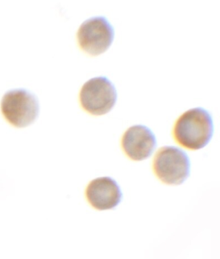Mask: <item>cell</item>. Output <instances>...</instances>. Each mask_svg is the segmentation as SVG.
<instances>
[{
  "mask_svg": "<svg viewBox=\"0 0 220 259\" xmlns=\"http://www.w3.org/2000/svg\"><path fill=\"white\" fill-rule=\"evenodd\" d=\"M1 109L7 121L17 128H24L35 121L40 113L39 99L24 89H13L2 98Z\"/></svg>",
  "mask_w": 220,
  "mask_h": 259,
  "instance_id": "7a4b0ae2",
  "label": "cell"
},
{
  "mask_svg": "<svg viewBox=\"0 0 220 259\" xmlns=\"http://www.w3.org/2000/svg\"><path fill=\"white\" fill-rule=\"evenodd\" d=\"M211 114L202 107L184 112L175 122L173 136L177 143L188 149L198 150L209 144L214 134Z\"/></svg>",
  "mask_w": 220,
  "mask_h": 259,
  "instance_id": "6da1fadb",
  "label": "cell"
},
{
  "mask_svg": "<svg viewBox=\"0 0 220 259\" xmlns=\"http://www.w3.org/2000/svg\"><path fill=\"white\" fill-rule=\"evenodd\" d=\"M153 169L156 176L163 183L181 185L190 176V159L181 148L166 146L156 153Z\"/></svg>",
  "mask_w": 220,
  "mask_h": 259,
  "instance_id": "3957f363",
  "label": "cell"
},
{
  "mask_svg": "<svg viewBox=\"0 0 220 259\" xmlns=\"http://www.w3.org/2000/svg\"><path fill=\"white\" fill-rule=\"evenodd\" d=\"M85 195L89 204L98 210L116 208L123 197L120 186L109 177L92 180L87 186Z\"/></svg>",
  "mask_w": 220,
  "mask_h": 259,
  "instance_id": "52a82bcc",
  "label": "cell"
},
{
  "mask_svg": "<svg viewBox=\"0 0 220 259\" xmlns=\"http://www.w3.org/2000/svg\"><path fill=\"white\" fill-rule=\"evenodd\" d=\"M113 26L105 16H94L85 21L78 29V44L91 56H98L110 48L115 39Z\"/></svg>",
  "mask_w": 220,
  "mask_h": 259,
  "instance_id": "5b68a950",
  "label": "cell"
},
{
  "mask_svg": "<svg viewBox=\"0 0 220 259\" xmlns=\"http://www.w3.org/2000/svg\"><path fill=\"white\" fill-rule=\"evenodd\" d=\"M157 145L156 136L148 126L137 124L125 132L122 140V147L125 154L133 161L148 159Z\"/></svg>",
  "mask_w": 220,
  "mask_h": 259,
  "instance_id": "8992f818",
  "label": "cell"
},
{
  "mask_svg": "<svg viewBox=\"0 0 220 259\" xmlns=\"http://www.w3.org/2000/svg\"><path fill=\"white\" fill-rule=\"evenodd\" d=\"M117 99L115 84L105 76L89 79L83 85L80 93L82 108L94 115L107 114L115 107Z\"/></svg>",
  "mask_w": 220,
  "mask_h": 259,
  "instance_id": "277c9868",
  "label": "cell"
}]
</instances>
